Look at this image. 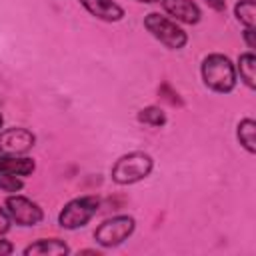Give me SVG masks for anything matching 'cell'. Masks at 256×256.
Segmentation results:
<instances>
[{"label": "cell", "instance_id": "9a60e30c", "mask_svg": "<svg viewBox=\"0 0 256 256\" xmlns=\"http://www.w3.org/2000/svg\"><path fill=\"white\" fill-rule=\"evenodd\" d=\"M138 120L144 122V124H150V126H162L166 122V114L158 106H148V108L140 110Z\"/></svg>", "mask_w": 256, "mask_h": 256}, {"label": "cell", "instance_id": "44dd1931", "mask_svg": "<svg viewBox=\"0 0 256 256\" xmlns=\"http://www.w3.org/2000/svg\"><path fill=\"white\" fill-rule=\"evenodd\" d=\"M138 2H158V0H138Z\"/></svg>", "mask_w": 256, "mask_h": 256}, {"label": "cell", "instance_id": "5bb4252c", "mask_svg": "<svg viewBox=\"0 0 256 256\" xmlns=\"http://www.w3.org/2000/svg\"><path fill=\"white\" fill-rule=\"evenodd\" d=\"M236 18L246 28H254V24H256V6H254V0H240L236 4Z\"/></svg>", "mask_w": 256, "mask_h": 256}, {"label": "cell", "instance_id": "7c38bea8", "mask_svg": "<svg viewBox=\"0 0 256 256\" xmlns=\"http://www.w3.org/2000/svg\"><path fill=\"white\" fill-rule=\"evenodd\" d=\"M238 72L248 88L256 86V56L252 52H246L238 58Z\"/></svg>", "mask_w": 256, "mask_h": 256}, {"label": "cell", "instance_id": "7a4b0ae2", "mask_svg": "<svg viewBox=\"0 0 256 256\" xmlns=\"http://www.w3.org/2000/svg\"><path fill=\"white\" fill-rule=\"evenodd\" d=\"M152 170V158L144 152H130L122 156L112 168V180L118 184H134L146 178Z\"/></svg>", "mask_w": 256, "mask_h": 256}, {"label": "cell", "instance_id": "8fae6325", "mask_svg": "<svg viewBox=\"0 0 256 256\" xmlns=\"http://www.w3.org/2000/svg\"><path fill=\"white\" fill-rule=\"evenodd\" d=\"M68 252V246L56 238L52 240H38L36 244H30L24 254L30 256V254H66Z\"/></svg>", "mask_w": 256, "mask_h": 256}, {"label": "cell", "instance_id": "30bf717a", "mask_svg": "<svg viewBox=\"0 0 256 256\" xmlns=\"http://www.w3.org/2000/svg\"><path fill=\"white\" fill-rule=\"evenodd\" d=\"M34 160L20 158L18 154H2L0 152V170L16 174V176H28L34 172Z\"/></svg>", "mask_w": 256, "mask_h": 256}, {"label": "cell", "instance_id": "7402d4cb", "mask_svg": "<svg viewBox=\"0 0 256 256\" xmlns=\"http://www.w3.org/2000/svg\"><path fill=\"white\" fill-rule=\"evenodd\" d=\"M0 126H2V114H0Z\"/></svg>", "mask_w": 256, "mask_h": 256}, {"label": "cell", "instance_id": "52a82bcc", "mask_svg": "<svg viewBox=\"0 0 256 256\" xmlns=\"http://www.w3.org/2000/svg\"><path fill=\"white\" fill-rule=\"evenodd\" d=\"M36 138L26 128H10L0 134V152L2 154H24L34 146Z\"/></svg>", "mask_w": 256, "mask_h": 256}, {"label": "cell", "instance_id": "e0dca14e", "mask_svg": "<svg viewBox=\"0 0 256 256\" xmlns=\"http://www.w3.org/2000/svg\"><path fill=\"white\" fill-rule=\"evenodd\" d=\"M244 40H246L248 48H256V30L254 28H246L244 30Z\"/></svg>", "mask_w": 256, "mask_h": 256}, {"label": "cell", "instance_id": "2e32d148", "mask_svg": "<svg viewBox=\"0 0 256 256\" xmlns=\"http://www.w3.org/2000/svg\"><path fill=\"white\" fill-rule=\"evenodd\" d=\"M0 188L4 192H18V190H22V180L16 174L0 170Z\"/></svg>", "mask_w": 256, "mask_h": 256}, {"label": "cell", "instance_id": "9c48e42d", "mask_svg": "<svg viewBox=\"0 0 256 256\" xmlns=\"http://www.w3.org/2000/svg\"><path fill=\"white\" fill-rule=\"evenodd\" d=\"M164 10L180 22L196 24L200 20V8L192 0H162Z\"/></svg>", "mask_w": 256, "mask_h": 256}, {"label": "cell", "instance_id": "d6986e66", "mask_svg": "<svg viewBox=\"0 0 256 256\" xmlns=\"http://www.w3.org/2000/svg\"><path fill=\"white\" fill-rule=\"evenodd\" d=\"M206 4H210L214 10H218V12H222L224 8H226V4H224V0H206Z\"/></svg>", "mask_w": 256, "mask_h": 256}, {"label": "cell", "instance_id": "3957f363", "mask_svg": "<svg viewBox=\"0 0 256 256\" xmlns=\"http://www.w3.org/2000/svg\"><path fill=\"white\" fill-rule=\"evenodd\" d=\"M98 206H100V200H98L96 196L74 198V200H70V202L62 208V212H60V216H58V222H60V226L66 228V230H76V228L84 226V224L96 214Z\"/></svg>", "mask_w": 256, "mask_h": 256}, {"label": "cell", "instance_id": "ffe728a7", "mask_svg": "<svg viewBox=\"0 0 256 256\" xmlns=\"http://www.w3.org/2000/svg\"><path fill=\"white\" fill-rule=\"evenodd\" d=\"M14 248H12V244L10 242H6V240H0V254H10Z\"/></svg>", "mask_w": 256, "mask_h": 256}, {"label": "cell", "instance_id": "ba28073f", "mask_svg": "<svg viewBox=\"0 0 256 256\" xmlns=\"http://www.w3.org/2000/svg\"><path fill=\"white\" fill-rule=\"evenodd\" d=\"M80 4L96 18L106 22H118L124 16V8L118 6L114 0H80Z\"/></svg>", "mask_w": 256, "mask_h": 256}, {"label": "cell", "instance_id": "8992f818", "mask_svg": "<svg viewBox=\"0 0 256 256\" xmlns=\"http://www.w3.org/2000/svg\"><path fill=\"white\" fill-rule=\"evenodd\" d=\"M6 212L20 226H34V224H38L42 220L40 206L34 204L32 200L24 198V196H18V194L6 198Z\"/></svg>", "mask_w": 256, "mask_h": 256}, {"label": "cell", "instance_id": "ac0fdd59", "mask_svg": "<svg viewBox=\"0 0 256 256\" xmlns=\"http://www.w3.org/2000/svg\"><path fill=\"white\" fill-rule=\"evenodd\" d=\"M8 226H10V220H8V214H6V212H4L2 208H0V236H2V234H4L6 230H8Z\"/></svg>", "mask_w": 256, "mask_h": 256}, {"label": "cell", "instance_id": "277c9868", "mask_svg": "<svg viewBox=\"0 0 256 256\" xmlns=\"http://www.w3.org/2000/svg\"><path fill=\"white\" fill-rule=\"evenodd\" d=\"M144 26L156 40H160L164 46H168L172 50H180L188 40L186 32L182 28H178L172 20H168L166 16H160L156 12H152L144 18Z\"/></svg>", "mask_w": 256, "mask_h": 256}, {"label": "cell", "instance_id": "6da1fadb", "mask_svg": "<svg viewBox=\"0 0 256 256\" xmlns=\"http://www.w3.org/2000/svg\"><path fill=\"white\" fill-rule=\"evenodd\" d=\"M202 78L214 92H230L236 86V70L224 54H210L204 58Z\"/></svg>", "mask_w": 256, "mask_h": 256}, {"label": "cell", "instance_id": "4fadbf2b", "mask_svg": "<svg viewBox=\"0 0 256 256\" xmlns=\"http://www.w3.org/2000/svg\"><path fill=\"white\" fill-rule=\"evenodd\" d=\"M238 140L250 154L256 152V122L254 120L246 118L238 124Z\"/></svg>", "mask_w": 256, "mask_h": 256}, {"label": "cell", "instance_id": "5b68a950", "mask_svg": "<svg viewBox=\"0 0 256 256\" xmlns=\"http://www.w3.org/2000/svg\"><path fill=\"white\" fill-rule=\"evenodd\" d=\"M132 232H134V218L116 216V218H110V220L102 222L96 228L94 238L100 246H116V244L124 242Z\"/></svg>", "mask_w": 256, "mask_h": 256}]
</instances>
